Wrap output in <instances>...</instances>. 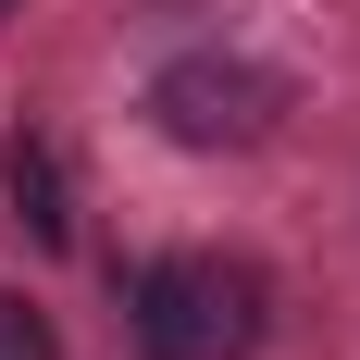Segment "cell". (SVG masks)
I'll return each mask as SVG.
<instances>
[{"instance_id":"cell-4","label":"cell","mask_w":360,"mask_h":360,"mask_svg":"<svg viewBox=\"0 0 360 360\" xmlns=\"http://www.w3.org/2000/svg\"><path fill=\"white\" fill-rule=\"evenodd\" d=\"M0 13H25V0H0Z\"/></svg>"},{"instance_id":"cell-2","label":"cell","mask_w":360,"mask_h":360,"mask_svg":"<svg viewBox=\"0 0 360 360\" xmlns=\"http://www.w3.org/2000/svg\"><path fill=\"white\" fill-rule=\"evenodd\" d=\"M286 75L249 63V50H174V63L149 75V124L174 149H199V162H224V149H261L274 124H286Z\"/></svg>"},{"instance_id":"cell-3","label":"cell","mask_w":360,"mask_h":360,"mask_svg":"<svg viewBox=\"0 0 360 360\" xmlns=\"http://www.w3.org/2000/svg\"><path fill=\"white\" fill-rule=\"evenodd\" d=\"M0 360H63V323H50L25 286H0Z\"/></svg>"},{"instance_id":"cell-1","label":"cell","mask_w":360,"mask_h":360,"mask_svg":"<svg viewBox=\"0 0 360 360\" xmlns=\"http://www.w3.org/2000/svg\"><path fill=\"white\" fill-rule=\"evenodd\" d=\"M124 335L137 360H249L274 335V274L236 249H162L124 274Z\"/></svg>"}]
</instances>
